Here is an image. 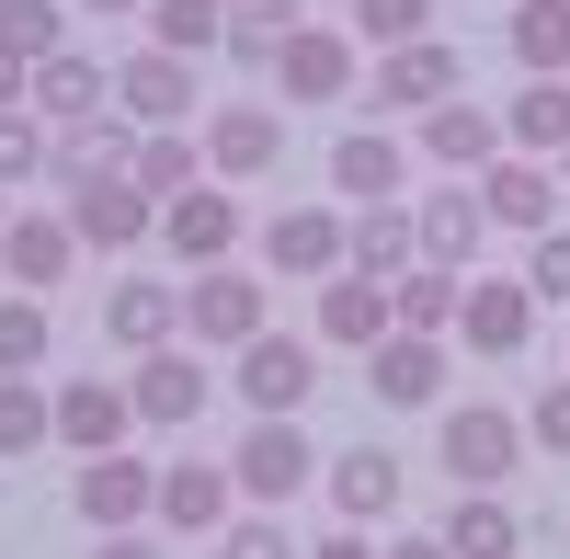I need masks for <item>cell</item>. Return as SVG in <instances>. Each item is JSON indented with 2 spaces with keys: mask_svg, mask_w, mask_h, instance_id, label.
I'll return each mask as SVG.
<instances>
[{
  "mask_svg": "<svg viewBox=\"0 0 570 559\" xmlns=\"http://www.w3.org/2000/svg\"><path fill=\"white\" fill-rule=\"evenodd\" d=\"M115 115L126 126H183V115H195V58H171V46H126V58H115Z\"/></svg>",
  "mask_w": 570,
  "mask_h": 559,
  "instance_id": "cb8c5ba5",
  "label": "cell"
},
{
  "mask_svg": "<svg viewBox=\"0 0 570 559\" xmlns=\"http://www.w3.org/2000/svg\"><path fill=\"white\" fill-rule=\"evenodd\" d=\"M331 195H343V206H400V195H422V183H411V137H389V126H343V137H331Z\"/></svg>",
  "mask_w": 570,
  "mask_h": 559,
  "instance_id": "e0dca14e",
  "label": "cell"
},
{
  "mask_svg": "<svg viewBox=\"0 0 570 559\" xmlns=\"http://www.w3.org/2000/svg\"><path fill=\"white\" fill-rule=\"evenodd\" d=\"M308 559H376V537H365V526H331V537H320Z\"/></svg>",
  "mask_w": 570,
  "mask_h": 559,
  "instance_id": "ee69618b",
  "label": "cell"
},
{
  "mask_svg": "<svg viewBox=\"0 0 570 559\" xmlns=\"http://www.w3.org/2000/svg\"><path fill=\"white\" fill-rule=\"evenodd\" d=\"M0 274H12L23 297H58L69 274H80V228H69V206H12V217H0Z\"/></svg>",
  "mask_w": 570,
  "mask_h": 559,
  "instance_id": "9a60e30c",
  "label": "cell"
},
{
  "mask_svg": "<svg viewBox=\"0 0 570 559\" xmlns=\"http://www.w3.org/2000/svg\"><path fill=\"white\" fill-rule=\"evenodd\" d=\"M525 434H537V457H570V377H548L525 400Z\"/></svg>",
  "mask_w": 570,
  "mask_h": 559,
  "instance_id": "7bdbcfd3",
  "label": "cell"
},
{
  "mask_svg": "<svg viewBox=\"0 0 570 559\" xmlns=\"http://www.w3.org/2000/svg\"><path fill=\"white\" fill-rule=\"evenodd\" d=\"M126 400H137V434H183V423H206V400H217V354H206V343L126 354Z\"/></svg>",
  "mask_w": 570,
  "mask_h": 559,
  "instance_id": "277c9868",
  "label": "cell"
},
{
  "mask_svg": "<svg viewBox=\"0 0 570 559\" xmlns=\"http://www.w3.org/2000/svg\"><path fill=\"white\" fill-rule=\"evenodd\" d=\"M422 241H411V195L400 206H354V274H411Z\"/></svg>",
  "mask_w": 570,
  "mask_h": 559,
  "instance_id": "d6a6232c",
  "label": "cell"
},
{
  "mask_svg": "<svg viewBox=\"0 0 570 559\" xmlns=\"http://www.w3.org/2000/svg\"><path fill=\"white\" fill-rule=\"evenodd\" d=\"M69 12H149V0H69Z\"/></svg>",
  "mask_w": 570,
  "mask_h": 559,
  "instance_id": "7dc6e473",
  "label": "cell"
},
{
  "mask_svg": "<svg viewBox=\"0 0 570 559\" xmlns=\"http://www.w3.org/2000/svg\"><path fill=\"white\" fill-rule=\"evenodd\" d=\"M69 514H80L91 537L149 526V514H160V457H137V445H115V457H80V469H69Z\"/></svg>",
  "mask_w": 570,
  "mask_h": 559,
  "instance_id": "5b68a950",
  "label": "cell"
},
{
  "mask_svg": "<svg viewBox=\"0 0 570 559\" xmlns=\"http://www.w3.org/2000/svg\"><path fill=\"white\" fill-rule=\"evenodd\" d=\"M525 286H537V308H570V228H537L525 241Z\"/></svg>",
  "mask_w": 570,
  "mask_h": 559,
  "instance_id": "b9f144b4",
  "label": "cell"
},
{
  "mask_svg": "<svg viewBox=\"0 0 570 559\" xmlns=\"http://www.w3.org/2000/svg\"><path fill=\"white\" fill-rule=\"evenodd\" d=\"M411 149L434 160V171H491V160H502V104H480V91H445V104H422Z\"/></svg>",
  "mask_w": 570,
  "mask_h": 559,
  "instance_id": "7402d4cb",
  "label": "cell"
},
{
  "mask_svg": "<svg viewBox=\"0 0 570 559\" xmlns=\"http://www.w3.org/2000/svg\"><path fill=\"white\" fill-rule=\"evenodd\" d=\"M104 332H115V354L183 343V274H115L104 286Z\"/></svg>",
  "mask_w": 570,
  "mask_h": 559,
  "instance_id": "d4e9b609",
  "label": "cell"
},
{
  "mask_svg": "<svg viewBox=\"0 0 570 559\" xmlns=\"http://www.w3.org/2000/svg\"><path fill=\"white\" fill-rule=\"evenodd\" d=\"M502 149H525V160H559V149H570V69L502 91Z\"/></svg>",
  "mask_w": 570,
  "mask_h": 559,
  "instance_id": "f1b7e54d",
  "label": "cell"
},
{
  "mask_svg": "<svg viewBox=\"0 0 570 559\" xmlns=\"http://www.w3.org/2000/svg\"><path fill=\"white\" fill-rule=\"evenodd\" d=\"M480 183V217H491V241H537V228H559V160H525V149H502L491 171H468Z\"/></svg>",
  "mask_w": 570,
  "mask_h": 559,
  "instance_id": "7c38bea8",
  "label": "cell"
},
{
  "mask_svg": "<svg viewBox=\"0 0 570 559\" xmlns=\"http://www.w3.org/2000/svg\"><path fill=\"white\" fill-rule=\"evenodd\" d=\"M35 365H58V297H0V377H35Z\"/></svg>",
  "mask_w": 570,
  "mask_h": 559,
  "instance_id": "1f68e13d",
  "label": "cell"
},
{
  "mask_svg": "<svg viewBox=\"0 0 570 559\" xmlns=\"http://www.w3.org/2000/svg\"><path fill=\"white\" fill-rule=\"evenodd\" d=\"M228 514H240V480H228V457H171L160 469V537H183V548H206Z\"/></svg>",
  "mask_w": 570,
  "mask_h": 559,
  "instance_id": "ffe728a7",
  "label": "cell"
},
{
  "mask_svg": "<svg viewBox=\"0 0 570 559\" xmlns=\"http://www.w3.org/2000/svg\"><path fill=\"white\" fill-rule=\"evenodd\" d=\"M445 365H456L445 332H389L365 354V400L376 411H445Z\"/></svg>",
  "mask_w": 570,
  "mask_h": 559,
  "instance_id": "2e32d148",
  "label": "cell"
},
{
  "mask_svg": "<svg viewBox=\"0 0 570 559\" xmlns=\"http://www.w3.org/2000/svg\"><path fill=\"white\" fill-rule=\"evenodd\" d=\"M126 149H137V126L126 115H80V126H46V183H91V171H126Z\"/></svg>",
  "mask_w": 570,
  "mask_h": 559,
  "instance_id": "4316f807",
  "label": "cell"
},
{
  "mask_svg": "<svg viewBox=\"0 0 570 559\" xmlns=\"http://www.w3.org/2000/svg\"><path fill=\"white\" fill-rule=\"evenodd\" d=\"M434 537H445L456 559H513V548H525V514H513V502H502V491H456Z\"/></svg>",
  "mask_w": 570,
  "mask_h": 559,
  "instance_id": "f546056e",
  "label": "cell"
},
{
  "mask_svg": "<svg viewBox=\"0 0 570 559\" xmlns=\"http://www.w3.org/2000/svg\"><path fill=\"white\" fill-rule=\"evenodd\" d=\"M126 171H137V183H149V195L171 206L183 183H206V137H195V126H137V149H126Z\"/></svg>",
  "mask_w": 570,
  "mask_h": 559,
  "instance_id": "4dcf8cb0",
  "label": "cell"
},
{
  "mask_svg": "<svg viewBox=\"0 0 570 559\" xmlns=\"http://www.w3.org/2000/svg\"><path fill=\"white\" fill-rule=\"evenodd\" d=\"M468 365H513L537 343V286L525 274H468V297H456V332H445Z\"/></svg>",
  "mask_w": 570,
  "mask_h": 559,
  "instance_id": "52a82bcc",
  "label": "cell"
},
{
  "mask_svg": "<svg viewBox=\"0 0 570 559\" xmlns=\"http://www.w3.org/2000/svg\"><path fill=\"white\" fill-rule=\"evenodd\" d=\"M320 389V332H252L228 354V400L240 411H308Z\"/></svg>",
  "mask_w": 570,
  "mask_h": 559,
  "instance_id": "ba28073f",
  "label": "cell"
},
{
  "mask_svg": "<svg viewBox=\"0 0 570 559\" xmlns=\"http://www.w3.org/2000/svg\"><path fill=\"white\" fill-rule=\"evenodd\" d=\"M240 228H252V217H240V183L206 171V183H183V195L160 206V252L195 274V263H228V252H240Z\"/></svg>",
  "mask_w": 570,
  "mask_h": 559,
  "instance_id": "5bb4252c",
  "label": "cell"
},
{
  "mask_svg": "<svg viewBox=\"0 0 570 559\" xmlns=\"http://www.w3.org/2000/svg\"><path fill=\"white\" fill-rule=\"evenodd\" d=\"M0 183H46V115L0 104Z\"/></svg>",
  "mask_w": 570,
  "mask_h": 559,
  "instance_id": "60d3db41",
  "label": "cell"
},
{
  "mask_svg": "<svg viewBox=\"0 0 570 559\" xmlns=\"http://www.w3.org/2000/svg\"><path fill=\"white\" fill-rule=\"evenodd\" d=\"M46 46H69V0H0V58L35 69Z\"/></svg>",
  "mask_w": 570,
  "mask_h": 559,
  "instance_id": "f35d334b",
  "label": "cell"
},
{
  "mask_svg": "<svg viewBox=\"0 0 570 559\" xmlns=\"http://www.w3.org/2000/svg\"><path fill=\"white\" fill-rule=\"evenodd\" d=\"M411 241H422V263H445V274H480V252H491V217H480V183H422L411 195Z\"/></svg>",
  "mask_w": 570,
  "mask_h": 559,
  "instance_id": "ac0fdd59",
  "label": "cell"
},
{
  "mask_svg": "<svg viewBox=\"0 0 570 559\" xmlns=\"http://www.w3.org/2000/svg\"><path fill=\"white\" fill-rule=\"evenodd\" d=\"M376 559H456V548H445L434 526H422V537H389V548H376Z\"/></svg>",
  "mask_w": 570,
  "mask_h": 559,
  "instance_id": "bcb514c9",
  "label": "cell"
},
{
  "mask_svg": "<svg viewBox=\"0 0 570 559\" xmlns=\"http://www.w3.org/2000/svg\"><path fill=\"white\" fill-rule=\"evenodd\" d=\"M400 332V297H389V274H320V343L331 354H376V343H389Z\"/></svg>",
  "mask_w": 570,
  "mask_h": 559,
  "instance_id": "603a6c76",
  "label": "cell"
},
{
  "mask_svg": "<svg viewBox=\"0 0 570 559\" xmlns=\"http://www.w3.org/2000/svg\"><path fill=\"white\" fill-rule=\"evenodd\" d=\"M0 217H12V183H0Z\"/></svg>",
  "mask_w": 570,
  "mask_h": 559,
  "instance_id": "c3c4849f",
  "label": "cell"
},
{
  "mask_svg": "<svg viewBox=\"0 0 570 559\" xmlns=\"http://www.w3.org/2000/svg\"><path fill=\"white\" fill-rule=\"evenodd\" d=\"M69 228H80V252H137V241H160V195L137 171H91L69 183Z\"/></svg>",
  "mask_w": 570,
  "mask_h": 559,
  "instance_id": "4fadbf2b",
  "label": "cell"
},
{
  "mask_svg": "<svg viewBox=\"0 0 570 559\" xmlns=\"http://www.w3.org/2000/svg\"><path fill=\"white\" fill-rule=\"evenodd\" d=\"M206 559H308V537H285V514H274V502H240V514L206 537Z\"/></svg>",
  "mask_w": 570,
  "mask_h": 559,
  "instance_id": "d590c367",
  "label": "cell"
},
{
  "mask_svg": "<svg viewBox=\"0 0 570 559\" xmlns=\"http://www.w3.org/2000/svg\"><path fill=\"white\" fill-rule=\"evenodd\" d=\"M445 91H456V46H445V35H411V46H376V58H365V91H354V104L389 126V115L445 104Z\"/></svg>",
  "mask_w": 570,
  "mask_h": 559,
  "instance_id": "30bf717a",
  "label": "cell"
},
{
  "mask_svg": "<svg viewBox=\"0 0 570 559\" xmlns=\"http://www.w3.org/2000/svg\"><path fill=\"white\" fill-rule=\"evenodd\" d=\"M389 297H400V332H456L468 274H445V263H411V274H389Z\"/></svg>",
  "mask_w": 570,
  "mask_h": 559,
  "instance_id": "e575fe53",
  "label": "cell"
},
{
  "mask_svg": "<svg viewBox=\"0 0 570 559\" xmlns=\"http://www.w3.org/2000/svg\"><path fill=\"white\" fill-rule=\"evenodd\" d=\"M559 183H570V149H559Z\"/></svg>",
  "mask_w": 570,
  "mask_h": 559,
  "instance_id": "681fc988",
  "label": "cell"
},
{
  "mask_svg": "<svg viewBox=\"0 0 570 559\" xmlns=\"http://www.w3.org/2000/svg\"><path fill=\"white\" fill-rule=\"evenodd\" d=\"M354 263V206H274L263 217V274H297V286H320V274Z\"/></svg>",
  "mask_w": 570,
  "mask_h": 559,
  "instance_id": "8fae6325",
  "label": "cell"
},
{
  "mask_svg": "<svg viewBox=\"0 0 570 559\" xmlns=\"http://www.w3.org/2000/svg\"><path fill=\"white\" fill-rule=\"evenodd\" d=\"M46 400H58V457H115V445H137L126 377H58Z\"/></svg>",
  "mask_w": 570,
  "mask_h": 559,
  "instance_id": "44dd1931",
  "label": "cell"
},
{
  "mask_svg": "<svg viewBox=\"0 0 570 559\" xmlns=\"http://www.w3.org/2000/svg\"><path fill=\"white\" fill-rule=\"evenodd\" d=\"M195 137H206V171H217V183H263V171L285 160V104H263V91H228V104L195 115Z\"/></svg>",
  "mask_w": 570,
  "mask_h": 559,
  "instance_id": "9c48e42d",
  "label": "cell"
},
{
  "mask_svg": "<svg viewBox=\"0 0 570 559\" xmlns=\"http://www.w3.org/2000/svg\"><path fill=\"white\" fill-rule=\"evenodd\" d=\"M502 58L525 80H559L570 69V0H502Z\"/></svg>",
  "mask_w": 570,
  "mask_h": 559,
  "instance_id": "83f0119b",
  "label": "cell"
},
{
  "mask_svg": "<svg viewBox=\"0 0 570 559\" xmlns=\"http://www.w3.org/2000/svg\"><path fill=\"white\" fill-rule=\"evenodd\" d=\"M320 502H331V526H365V537H376V526L411 502V469H400L389 445H343V457L320 469Z\"/></svg>",
  "mask_w": 570,
  "mask_h": 559,
  "instance_id": "d6986e66",
  "label": "cell"
},
{
  "mask_svg": "<svg viewBox=\"0 0 570 559\" xmlns=\"http://www.w3.org/2000/svg\"><path fill=\"white\" fill-rule=\"evenodd\" d=\"M297 0H228V69H274V46L297 35Z\"/></svg>",
  "mask_w": 570,
  "mask_h": 559,
  "instance_id": "836d02e7",
  "label": "cell"
},
{
  "mask_svg": "<svg viewBox=\"0 0 570 559\" xmlns=\"http://www.w3.org/2000/svg\"><path fill=\"white\" fill-rule=\"evenodd\" d=\"M149 46H171V58L228 46V0H149Z\"/></svg>",
  "mask_w": 570,
  "mask_h": 559,
  "instance_id": "74e56055",
  "label": "cell"
},
{
  "mask_svg": "<svg viewBox=\"0 0 570 559\" xmlns=\"http://www.w3.org/2000/svg\"><path fill=\"white\" fill-rule=\"evenodd\" d=\"M525 457H537L525 411H502V400H445V411H434V469H445L456 491H502Z\"/></svg>",
  "mask_w": 570,
  "mask_h": 559,
  "instance_id": "6da1fadb",
  "label": "cell"
},
{
  "mask_svg": "<svg viewBox=\"0 0 570 559\" xmlns=\"http://www.w3.org/2000/svg\"><path fill=\"white\" fill-rule=\"evenodd\" d=\"M252 332H274V274H240V263H195L183 274V343L240 354Z\"/></svg>",
  "mask_w": 570,
  "mask_h": 559,
  "instance_id": "3957f363",
  "label": "cell"
},
{
  "mask_svg": "<svg viewBox=\"0 0 570 559\" xmlns=\"http://www.w3.org/2000/svg\"><path fill=\"white\" fill-rule=\"evenodd\" d=\"M23 104L46 126H80V115H115V69L104 58H80V46H46V58L23 69Z\"/></svg>",
  "mask_w": 570,
  "mask_h": 559,
  "instance_id": "484cf974",
  "label": "cell"
},
{
  "mask_svg": "<svg viewBox=\"0 0 570 559\" xmlns=\"http://www.w3.org/2000/svg\"><path fill=\"white\" fill-rule=\"evenodd\" d=\"M285 104H354L365 91V46H354V23H297L274 46V69H263Z\"/></svg>",
  "mask_w": 570,
  "mask_h": 559,
  "instance_id": "8992f818",
  "label": "cell"
},
{
  "mask_svg": "<svg viewBox=\"0 0 570 559\" xmlns=\"http://www.w3.org/2000/svg\"><path fill=\"white\" fill-rule=\"evenodd\" d=\"M58 445V400L35 377H0V457H46Z\"/></svg>",
  "mask_w": 570,
  "mask_h": 559,
  "instance_id": "8d00e7d4",
  "label": "cell"
},
{
  "mask_svg": "<svg viewBox=\"0 0 570 559\" xmlns=\"http://www.w3.org/2000/svg\"><path fill=\"white\" fill-rule=\"evenodd\" d=\"M343 23H354V46L376 58V46H411V35H434V0H343Z\"/></svg>",
  "mask_w": 570,
  "mask_h": 559,
  "instance_id": "ab89813d",
  "label": "cell"
},
{
  "mask_svg": "<svg viewBox=\"0 0 570 559\" xmlns=\"http://www.w3.org/2000/svg\"><path fill=\"white\" fill-rule=\"evenodd\" d=\"M320 434L297 423V411H252L240 434H228V480H240V502H297V491H320Z\"/></svg>",
  "mask_w": 570,
  "mask_h": 559,
  "instance_id": "7a4b0ae2",
  "label": "cell"
},
{
  "mask_svg": "<svg viewBox=\"0 0 570 559\" xmlns=\"http://www.w3.org/2000/svg\"><path fill=\"white\" fill-rule=\"evenodd\" d=\"M91 559H171V548H149V526H126V537H104Z\"/></svg>",
  "mask_w": 570,
  "mask_h": 559,
  "instance_id": "f6af8a7d",
  "label": "cell"
}]
</instances>
